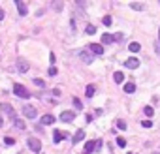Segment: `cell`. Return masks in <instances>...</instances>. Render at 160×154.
Segmentation results:
<instances>
[{
  "instance_id": "obj_1",
  "label": "cell",
  "mask_w": 160,
  "mask_h": 154,
  "mask_svg": "<svg viewBox=\"0 0 160 154\" xmlns=\"http://www.w3.org/2000/svg\"><path fill=\"white\" fill-rule=\"evenodd\" d=\"M13 92H15V96H19V98H30V92L25 89L23 85H19V83H15V86H13Z\"/></svg>"
},
{
  "instance_id": "obj_2",
  "label": "cell",
  "mask_w": 160,
  "mask_h": 154,
  "mask_svg": "<svg viewBox=\"0 0 160 154\" xmlns=\"http://www.w3.org/2000/svg\"><path fill=\"white\" fill-rule=\"evenodd\" d=\"M77 57H79L85 64L94 62V58H92V54H91V51H89V49H87V51H79V53H77Z\"/></svg>"
},
{
  "instance_id": "obj_3",
  "label": "cell",
  "mask_w": 160,
  "mask_h": 154,
  "mask_svg": "<svg viewBox=\"0 0 160 154\" xmlns=\"http://www.w3.org/2000/svg\"><path fill=\"white\" fill-rule=\"evenodd\" d=\"M27 145L34 150V152H40V150H41V143H40V139H36V137H30V139L27 141Z\"/></svg>"
},
{
  "instance_id": "obj_4",
  "label": "cell",
  "mask_w": 160,
  "mask_h": 154,
  "mask_svg": "<svg viewBox=\"0 0 160 154\" xmlns=\"http://www.w3.org/2000/svg\"><path fill=\"white\" fill-rule=\"evenodd\" d=\"M23 115L27 117V118H36V115H38V111L32 105H23Z\"/></svg>"
},
{
  "instance_id": "obj_5",
  "label": "cell",
  "mask_w": 160,
  "mask_h": 154,
  "mask_svg": "<svg viewBox=\"0 0 160 154\" xmlns=\"http://www.w3.org/2000/svg\"><path fill=\"white\" fill-rule=\"evenodd\" d=\"M87 49L91 51V54H104L102 43H91V45H87Z\"/></svg>"
},
{
  "instance_id": "obj_6",
  "label": "cell",
  "mask_w": 160,
  "mask_h": 154,
  "mask_svg": "<svg viewBox=\"0 0 160 154\" xmlns=\"http://www.w3.org/2000/svg\"><path fill=\"white\" fill-rule=\"evenodd\" d=\"M0 111H4V113H6L8 117H12L13 120L17 118V117H15V111H13V107L9 105V103H0Z\"/></svg>"
},
{
  "instance_id": "obj_7",
  "label": "cell",
  "mask_w": 160,
  "mask_h": 154,
  "mask_svg": "<svg viewBox=\"0 0 160 154\" xmlns=\"http://www.w3.org/2000/svg\"><path fill=\"white\" fill-rule=\"evenodd\" d=\"M15 6H17V12H19V15H21V17H25V15L28 13V8H27V4L23 2V0H17Z\"/></svg>"
},
{
  "instance_id": "obj_8",
  "label": "cell",
  "mask_w": 160,
  "mask_h": 154,
  "mask_svg": "<svg viewBox=\"0 0 160 154\" xmlns=\"http://www.w3.org/2000/svg\"><path fill=\"white\" fill-rule=\"evenodd\" d=\"M73 118H76V113H73V111H62L60 113V120H62V122H72Z\"/></svg>"
},
{
  "instance_id": "obj_9",
  "label": "cell",
  "mask_w": 160,
  "mask_h": 154,
  "mask_svg": "<svg viewBox=\"0 0 160 154\" xmlns=\"http://www.w3.org/2000/svg\"><path fill=\"white\" fill-rule=\"evenodd\" d=\"M124 66H126L128 70H136L137 66H140V60H137L136 57H130V58H128V60L124 62Z\"/></svg>"
},
{
  "instance_id": "obj_10",
  "label": "cell",
  "mask_w": 160,
  "mask_h": 154,
  "mask_svg": "<svg viewBox=\"0 0 160 154\" xmlns=\"http://www.w3.org/2000/svg\"><path fill=\"white\" fill-rule=\"evenodd\" d=\"M64 137H68V134H62L60 130H55V131H53V141H55V143H60Z\"/></svg>"
},
{
  "instance_id": "obj_11",
  "label": "cell",
  "mask_w": 160,
  "mask_h": 154,
  "mask_svg": "<svg viewBox=\"0 0 160 154\" xmlns=\"http://www.w3.org/2000/svg\"><path fill=\"white\" fill-rule=\"evenodd\" d=\"M83 139H85V130H77V134L72 137V143H73V145H77V143L83 141Z\"/></svg>"
},
{
  "instance_id": "obj_12",
  "label": "cell",
  "mask_w": 160,
  "mask_h": 154,
  "mask_svg": "<svg viewBox=\"0 0 160 154\" xmlns=\"http://www.w3.org/2000/svg\"><path fill=\"white\" fill-rule=\"evenodd\" d=\"M94 147H96V143H94V141H87V143H85L83 152H85V154H92V152H94Z\"/></svg>"
},
{
  "instance_id": "obj_13",
  "label": "cell",
  "mask_w": 160,
  "mask_h": 154,
  "mask_svg": "<svg viewBox=\"0 0 160 154\" xmlns=\"http://www.w3.org/2000/svg\"><path fill=\"white\" fill-rule=\"evenodd\" d=\"M53 122H55V117H53V115H44V117H41V124H44V126H49Z\"/></svg>"
},
{
  "instance_id": "obj_14",
  "label": "cell",
  "mask_w": 160,
  "mask_h": 154,
  "mask_svg": "<svg viewBox=\"0 0 160 154\" xmlns=\"http://www.w3.org/2000/svg\"><path fill=\"white\" fill-rule=\"evenodd\" d=\"M113 41H115V38H113L111 34H104V36H102V47H104V45H109V43H113Z\"/></svg>"
},
{
  "instance_id": "obj_15",
  "label": "cell",
  "mask_w": 160,
  "mask_h": 154,
  "mask_svg": "<svg viewBox=\"0 0 160 154\" xmlns=\"http://www.w3.org/2000/svg\"><path fill=\"white\" fill-rule=\"evenodd\" d=\"M28 68H30V64H28L27 60H21V62H19V72H21V73H27Z\"/></svg>"
},
{
  "instance_id": "obj_16",
  "label": "cell",
  "mask_w": 160,
  "mask_h": 154,
  "mask_svg": "<svg viewBox=\"0 0 160 154\" xmlns=\"http://www.w3.org/2000/svg\"><path fill=\"white\" fill-rule=\"evenodd\" d=\"M94 94H96V89H94V85H89L87 89H85V96H87V98H92Z\"/></svg>"
},
{
  "instance_id": "obj_17",
  "label": "cell",
  "mask_w": 160,
  "mask_h": 154,
  "mask_svg": "<svg viewBox=\"0 0 160 154\" xmlns=\"http://www.w3.org/2000/svg\"><path fill=\"white\" fill-rule=\"evenodd\" d=\"M123 79H124V73H123V72H115V73H113V81H115V83L121 85Z\"/></svg>"
},
{
  "instance_id": "obj_18",
  "label": "cell",
  "mask_w": 160,
  "mask_h": 154,
  "mask_svg": "<svg viewBox=\"0 0 160 154\" xmlns=\"http://www.w3.org/2000/svg\"><path fill=\"white\" fill-rule=\"evenodd\" d=\"M124 92H128V94L136 92V85H134V83H126V85H124Z\"/></svg>"
},
{
  "instance_id": "obj_19",
  "label": "cell",
  "mask_w": 160,
  "mask_h": 154,
  "mask_svg": "<svg viewBox=\"0 0 160 154\" xmlns=\"http://www.w3.org/2000/svg\"><path fill=\"white\" fill-rule=\"evenodd\" d=\"M128 49H130L132 53H137V51H140V49H141V45H140V43H137V41H132V43H130V45H128Z\"/></svg>"
},
{
  "instance_id": "obj_20",
  "label": "cell",
  "mask_w": 160,
  "mask_h": 154,
  "mask_svg": "<svg viewBox=\"0 0 160 154\" xmlns=\"http://www.w3.org/2000/svg\"><path fill=\"white\" fill-rule=\"evenodd\" d=\"M13 124L19 128V130H25V122H23V120H21V118H15L13 120Z\"/></svg>"
},
{
  "instance_id": "obj_21",
  "label": "cell",
  "mask_w": 160,
  "mask_h": 154,
  "mask_svg": "<svg viewBox=\"0 0 160 154\" xmlns=\"http://www.w3.org/2000/svg\"><path fill=\"white\" fill-rule=\"evenodd\" d=\"M143 113H145L147 117H153V115H155V109H153V107H149V105H147V107L143 109Z\"/></svg>"
},
{
  "instance_id": "obj_22",
  "label": "cell",
  "mask_w": 160,
  "mask_h": 154,
  "mask_svg": "<svg viewBox=\"0 0 160 154\" xmlns=\"http://www.w3.org/2000/svg\"><path fill=\"white\" fill-rule=\"evenodd\" d=\"M102 23H104V25H105V26H109V25H111V23H113V19H111V17H109V15H105V17H104V19H102Z\"/></svg>"
},
{
  "instance_id": "obj_23",
  "label": "cell",
  "mask_w": 160,
  "mask_h": 154,
  "mask_svg": "<svg viewBox=\"0 0 160 154\" xmlns=\"http://www.w3.org/2000/svg\"><path fill=\"white\" fill-rule=\"evenodd\" d=\"M117 145H119V147H126V139H123V137H117Z\"/></svg>"
},
{
  "instance_id": "obj_24",
  "label": "cell",
  "mask_w": 160,
  "mask_h": 154,
  "mask_svg": "<svg viewBox=\"0 0 160 154\" xmlns=\"http://www.w3.org/2000/svg\"><path fill=\"white\" fill-rule=\"evenodd\" d=\"M73 105L77 107V111H79V109L83 107V103H81V100H79V98H73Z\"/></svg>"
},
{
  "instance_id": "obj_25",
  "label": "cell",
  "mask_w": 160,
  "mask_h": 154,
  "mask_svg": "<svg viewBox=\"0 0 160 154\" xmlns=\"http://www.w3.org/2000/svg\"><path fill=\"white\" fill-rule=\"evenodd\" d=\"M117 128H119V130H126V122H124V120H117Z\"/></svg>"
},
{
  "instance_id": "obj_26",
  "label": "cell",
  "mask_w": 160,
  "mask_h": 154,
  "mask_svg": "<svg viewBox=\"0 0 160 154\" xmlns=\"http://www.w3.org/2000/svg\"><path fill=\"white\" fill-rule=\"evenodd\" d=\"M87 34H96V26L94 25H89L87 26Z\"/></svg>"
},
{
  "instance_id": "obj_27",
  "label": "cell",
  "mask_w": 160,
  "mask_h": 154,
  "mask_svg": "<svg viewBox=\"0 0 160 154\" xmlns=\"http://www.w3.org/2000/svg\"><path fill=\"white\" fill-rule=\"evenodd\" d=\"M94 143H96V147H94V150L98 152V150L102 149V145H104V141H102V139H98V141H94Z\"/></svg>"
},
{
  "instance_id": "obj_28",
  "label": "cell",
  "mask_w": 160,
  "mask_h": 154,
  "mask_svg": "<svg viewBox=\"0 0 160 154\" xmlns=\"http://www.w3.org/2000/svg\"><path fill=\"white\" fill-rule=\"evenodd\" d=\"M156 54H160V26H158V41H156Z\"/></svg>"
},
{
  "instance_id": "obj_29",
  "label": "cell",
  "mask_w": 160,
  "mask_h": 154,
  "mask_svg": "<svg viewBox=\"0 0 160 154\" xmlns=\"http://www.w3.org/2000/svg\"><path fill=\"white\" fill-rule=\"evenodd\" d=\"M141 126H143V128H153V122H151V120H143Z\"/></svg>"
},
{
  "instance_id": "obj_30",
  "label": "cell",
  "mask_w": 160,
  "mask_h": 154,
  "mask_svg": "<svg viewBox=\"0 0 160 154\" xmlns=\"http://www.w3.org/2000/svg\"><path fill=\"white\" fill-rule=\"evenodd\" d=\"M4 143H6V145H13L15 139H13V137H6V139H4Z\"/></svg>"
},
{
  "instance_id": "obj_31",
  "label": "cell",
  "mask_w": 160,
  "mask_h": 154,
  "mask_svg": "<svg viewBox=\"0 0 160 154\" xmlns=\"http://www.w3.org/2000/svg\"><path fill=\"white\" fill-rule=\"evenodd\" d=\"M34 85H36V86H44L45 83H44V79H34Z\"/></svg>"
},
{
  "instance_id": "obj_32",
  "label": "cell",
  "mask_w": 160,
  "mask_h": 154,
  "mask_svg": "<svg viewBox=\"0 0 160 154\" xmlns=\"http://www.w3.org/2000/svg\"><path fill=\"white\" fill-rule=\"evenodd\" d=\"M49 75H57V68H55V66H51V68H49Z\"/></svg>"
},
{
  "instance_id": "obj_33",
  "label": "cell",
  "mask_w": 160,
  "mask_h": 154,
  "mask_svg": "<svg viewBox=\"0 0 160 154\" xmlns=\"http://www.w3.org/2000/svg\"><path fill=\"white\" fill-rule=\"evenodd\" d=\"M132 8H134V9H143V6H141V4H132Z\"/></svg>"
},
{
  "instance_id": "obj_34",
  "label": "cell",
  "mask_w": 160,
  "mask_h": 154,
  "mask_svg": "<svg viewBox=\"0 0 160 154\" xmlns=\"http://www.w3.org/2000/svg\"><path fill=\"white\" fill-rule=\"evenodd\" d=\"M2 126H4V117L0 115V128H2Z\"/></svg>"
},
{
  "instance_id": "obj_35",
  "label": "cell",
  "mask_w": 160,
  "mask_h": 154,
  "mask_svg": "<svg viewBox=\"0 0 160 154\" xmlns=\"http://www.w3.org/2000/svg\"><path fill=\"white\" fill-rule=\"evenodd\" d=\"M4 19V12H2V8H0V21Z\"/></svg>"
},
{
  "instance_id": "obj_36",
  "label": "cell",
  "mask_w": 160,
  "mask_h": 154,
  "mask_svg": "<svg viewBox=\"0 0 160 154\" xmlns=\"http://www.w3.org/2000/svg\"><path fill=\"white\" fill-rule=\"evenodd\" d=\"M128 154H132V152H128Z\"/></svg>"
}]
</instances>
